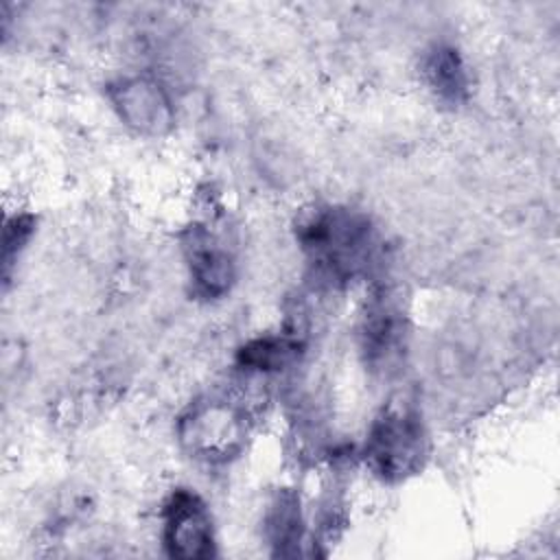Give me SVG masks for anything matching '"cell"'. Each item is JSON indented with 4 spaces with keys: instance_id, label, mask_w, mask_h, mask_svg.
Wrapping results in <instances>:
<instances>
[{
    "instance_id": "cell-1",
    "label": "cell",
    "mask_w": 560,
    "mask_h": 560,
    "mask_svg": "<svg viewBox=\"0 0 560 560\" xmlns=\"http://www.w3.org/2000/svg\"><path fill=\"white\" fill-rule=\"evenodd\" d=\"M295 236L308 265L330 284L365 276L378 254L370 219L348 206H315L298 221Z\"/></svg>"
},
{
    "instance_id": "cell-2",
    "label": "cell",
    "mask_w": 560,
    "mask_h": 560,
    "mask_svg": "<svg viewBox=\"0 0 560 560\" xmlns=\"http://www.w3.org/2000/svg\"><path fill=\"white\" fill-rule=\"evenodd\" d=\"M429 457V438L420 416L409 407H387L372 422L365 444V466L385 483L418 475Z\"/></svg>"
},
{
    "instance_id": "cell-3",
    "label": "cell",
    "mask_w": 560,
    "mask_h": 560,
    "mask_svg": "<svg viewBox=\"0 0 560 560\" xmlns=\"http://www.w3.org/2000/svg\"><path fill=\"white\" fill-rule=\"evenodd\" d=\"M182 448L206 464H225L238 457L249 438V422L236 402L228 398H199L177 420Z\"/></svg>"
},
{
    "instance_id": "cell-4",
    "label": "cell",
    "mask_w": 560,
    "mask_h": 560,
    "mask_svg": "<svg viewBox=\"0 0 560 560\" xmlns=\"http://www.w3.org/2000/svg\"><path fill=\"white\" fill-rule=\"evenodd\" d=\"M162 521V540L171 558L206 560L217 553L212 514L197 492L173 490L164 503Z\"/></svg>"
},
{
    "instance_id": "cell-5",
    "label": "cell",
    "mask_w": 560,
    "mask_h": 560,
    "mask_svg": "<svg viewBox=\"0 0 560 560\" xmlns=\"http://www.w3.org/2000/svg\"><path fill=\"white\" fill-rule=\"evenodd\" d=\"M107 96L118 118L131 131L158 138L173 129V101L158 79L147 74L120 77L107 85Z\"/></svg>"
},
{
    "instance_id": "cell-6",
    "label": "cell",
    "mask_w": 560,
    "mask_h": 560,
    "mask_svg": "<svg viewBox=\"0 0 560 560\" xmlns=\"http://www.w3.org/2000/svg\"><path fill=\"white\" fill-rule=\"evenodd\" d=\"M182 252L190 291L199 300H221L236 280V265L223 241L206 225H188L182 234Z\"/></svg>"
},
{
    "instance_id": "cell-7",
    "label": "cell",
    "mask_w": 560,
    "mask_h": 560,
    "mask_svg": "<svg viewBox=\"0 0 560 560\" xmlns=\"http://www.w3.org/2000/svg\"><path fill=\"white\" fill-rule=\"evenodd\" d=\"M407 343V324L402 311L385 295H376L368 306L361 326V350L365 365L389 374L402 359Z\"/></svg>"
},
{
    "instance_id": "cell-8",
    "label": "cell",
    "mask_w": 560,
    "mask_h": 560,
    "mask_svg": "<svg viewBox=\"0 0 560 560\" xmlns=\"http://www.w3.org/2000/svg\"><path fill=\"white\" fill-rule=\"evenodd\" d=\"M420 72L427 88L440 103L457 107L468 98L466 63L455 46L433 44L422 55Z\"/></svg>"
},
{
    "instance_id": "cell-9",
    "label": "cell",
    "mask_w": 560,
    "mask_h": 560,
    "mask_svg": "<svg viewBox=\"0 0 560 560\" xmlns=\"http://www.w3.org/2000/svg\"><path fill=\"white\" fill-rule=\"evenodd\" d=\"M300 501L291 490H282L269 505L265 516V534L276 556H298L304 527Z\"/></svg>"
},
{
    "instance_id": "cell-10",
    "label": "cell",
    "mask_w": 560,
    "mask_h": 560,
    "mask_svg": "<svg viewBox=\"0 0 560 560\" xmlns=\"http://www.w3.org/2000/svg\"><path fill=\"white\" fill-rule=\"evenodd\" d=\"M302 352V341L293 335H265L247 341L238 350V365L254 372H273L293 363Z\"/></svg>"
},
{
    "instance_id": "cell-11",
    "label": "cell",
    "mask_w": 560,
    "mask_h": 560,
    "mask_svg": "<svg viewBox=\"0 0 560 560\" xmlns=\"http://www.w3.org/2000/svg\"><path fill=\"white\" fill-rule=\"evenodd\" d=\"M35 228V219L31 214H15L4 223V236H2V265H4V278L11 271V265L18 260V254L28 243Z\"/></svg>"
}]
</instances>
